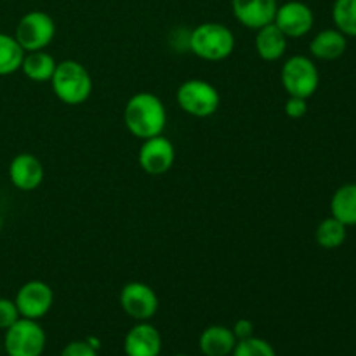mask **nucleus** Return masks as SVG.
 Listing matches in <instances>:
<instances>
[{"mask_svg": "<svg viewBox=\"0 0 356 356\" xmlns=\"http://www.w3.org/2000/svg\"><path fill=\"white\" fill-rule=\"evenodd\" d=\"M124 122L134 138L145 141L163 134L167 125V110L162 99L155 94L138 92L125 104Z\"/></svg>", "mask_w": 356, "mask_h": 356, "instance_id": "obj_1", "label": "nucleus"}, {"mask_svg": "<svg viewBox=\"0 0 356 356\" xmlns=\"http://www.w3.org/2000/svg\"><path fill=\"white\" fill-rule=\"evenodd\" d=\"M51 83L58 99L70 106L86 103L92 94V79L89 70L75 59L58 63Z\"/></svg>", "mask_w": 356, "mask_h": 356, "instance_id": "obj_2", "label": "nucleus"}, {"mask_svg": "<svg viewBox=\"0 0 356 356\" xmlns=\"http://www.w3.org/2000/svg\"><path fill=\"white\" fill-rule=\"evenodd\" d=\"M190 47L195 56L205 61H222L235 51V35L226 24L209 23L198 24L190 33Z\"/></svg>", "mask_w": 356, "mask_h": 356, "instance_id": "obj_3", "label": "nucleus"}, {"mask_svg": "<svg viewBox=\"0 0 356 356\" xmlns=\"http://www.w3.org/2000/svg\"><path fill=\"white\" fill-rule=\"evenodd\" d=\"M282 86L289 96L309 99L318 90L320 73L316 65L308 56H291L284 63L280 72Z\"/></svg>", "mask_w": 356, "mask_h": 356, "instance_id": "obj_4", "label": "nucleus"}, {"mask_svg": "<svg viewBox=\"0 0 356 356\" xmlns=\"http://www.w3.org/2000/svg\"><path fill=\"white\" fill-rule=\"evenodd\" d=\"M176 99L184 113L198 118L214 115L221 104V96H219L218 89L212 83L200 79H190L181 83Z\"/></svg>", "mask_w": 356, "mask_h": 356, "instance_id": "obj_5", "label": "nucleus"}, {"mask_svg": "<svg viewBox=\"0 0 356 356\" xmlns=\"http://www.w3.org/2000/svg\"><path fill=\"white\" fill-rule=\"evenodd\" d=\"M45 343H47V337L38 320L30 318L17 320L6 330V337H3L7 356H42Z\"/></svg>", "mask_w": 356, "mask_h": 356, "instance_id": "obj_6", "label": "nucleus"}, {"mask_svg": "<svg viewBox=\"0 0 356 356\" xmlns=\"http://www.w3.org/2000/svg\"><path fill=\"white\" fill-rule=\"evenodd\" d=\"M56 37V23L44 10H30L19 19L14 38L24 52L44 51Z\"/></svg>", "mask_w": 356, "mask_h": 356, "instance_id": "obj_7", "label": "nucleus"}, {"mask_svg": "<svg viewBox=\"0 0 356 356\" xmlns=\"http://www.w3.org/2000/svg\"><path fill=\"white\" fill-rule=\"evenodd\" d=\"M120 306L136 322H148L159 312V296L143 282H131L120 291Z\"/></svg>", "mask_w": 356, "mask_h": 356, "instance_id": "obj_8", "label": "nucleus"}, {"mask_svg": "<svg viewBox=\"0 0 356 356\" xmlns=\"http://www.w3.org/2000/svg\"><path fill=\"white\" fill-rule=\"evenodd\" d=\"M14 302H16L21 318L40 320L52 309L54 292L45 282L31 280L21 285Z\"/></svg>", "mask_w": 356, "mask_h": 356, "instance_id": "obj_9", "label": "nucleus"}, {"mask_svg": "<svg viewBox=\"0 0 356 356\" xmlns=\"http://www.w3.org/2000/svg\"><path fill=\"white\" fill-rule=\"evenodd\" d=\"M273 23L287 38H302L315 26V13L301 0H289L278 6Z\"/></svg>", "mask_w": 356, "mask_h": 356, "instance_id": "obj_10", "label": "nucleus"}, {"mask_svg": "<svg viewBox=\"0 0 356 356\" xmlns=\"http://www.w3.org/2000/svg\"><path fill=\"white\" fill-rule=\"evenodd\" d=\"M139 165L149 176H162L170 167L174 165L176 160V149L174 145L162 134L155 138L145 139L139 148Z\"/></svg>", "mask_w": 356, "mask_h": 356, "instance_id": "obj_11", "label": "nucleus"}, {"mask_svg": "<svg viewBox=\"0 0 356 356\" xmlns=\"http://www.w3.org/2000/svg\"><path fill=\"white\" fill-rule=\"evenodd\" d=\"M277 9L278 0H232L235 19L250 30H259L273 23Z\"/></svg>", "mask_w": 356, "mask_h": 356, "instance_id": "obj_12", "label": "nucleus"}, {"mask_svg": "<svg viewBox=\"0 0 356 356\" xmlns=\"http://www.w3.org/2000/svg\"><path fill=\"white\" fill-rule=\"evenodd\" d=\"M124 351L127 356H160L162 336L159 329L148 322L136 323L125 336Z\"/></svg>", "mask_w": 356, "mask_h": 356, "instance_id": "obj_13", "label": "nucleus"}, {"mask_svg": "<svg viewBox=\"0 0 356 356\" xmlns=\"http://www.w3.org/2000/svg\"><path fill=\"white\" fill-rule=\"evenodd\" d=\"M10 183L21 191H33L44 181V165L31 153H19L9 165Z\"/></svg>", "mask_w": 356, "mask_h": 356, "instance_id": "obj_14", "label": "nucleus"}, {"mask_svg": "<svg viewBox=\"0 0 356 356\" xmlns=\"http://www.w3.org/2000/svg\"><path fill=\"white\" fill-rule=\"evenodd\" d=\"M348 49V37L337 28H327L318 31L309 42V52L313 58L322 61H336L343 58Z\"/></svg>", "mask_w": 356, "mask_h": 356, "instance_id": "obj_15", "label": "nucleus"}, {"mask_svg": "<svg viewBox=\"0 0 356 356\" xmlns=\"http://www.w3.org/2000/svg\"><path fill=\"white\" fill-rule=\"evenodd\" d=\"M254 45H256V52L261 59H264V61H278L287 52L289 38L282 33L277 24L270 23L256 30Z\"/></svg>", "mask_w": 356, "mask_h": 356, "instance_id": "obj_16", "label": "nucleus"}, {"mask_svg": "<svg viewBox=\"0 0 356 356\" xmlns=\"http://www.w3.org/2000/svg\"><path fill=\"white\" fill-rule=\"evenodd\" d=\"M236 337L229 327L211 325L198 337V348L204 356H229L235 350Z\"/></svg>", "mask_w": 356, "mask_h": 356, "instance_id": "obj_17", "label": "nucleus"}, {"mask_svg": "<svg viewBox=\"0 0 356 356\" xmlns=\"http://www.w3.org/2000/svg\"><path fill=\"white\" fill-rule=\"evenodd\" d=\"M330 216L344 226H356V183L337 188L330 198Z\"/></svg>", "mask_w": 356, "mask_h": 356, "instance_id": "obj_18", "label": "nucleus"}, {"mask_svg": "<svg viewBox=\"0 0 356 356\" xmlns=\"http://www.w3.org/2000/svg\"><path fill=\"white\" fill-rule=\"evenodd\" d=\"M56 66H58V63L49 52L33 51L24 54L23 63H21V72L33 82H51Z\"/></svg>", "mask_w": 356, "mask_h": 356, "instance_id": "obj_19", "label": "nucleus"}, {"mask_svg": "<svg viewBox=\"0 0 356 356\" xmlns=\"http://www.w3.org/2000/svg\"><path fill=\"white\" fill-rule=\"evenodd\" d=\"M348 238V226H344L343 222L337 221L336 218H325L323 221H320V225L316 226L315 232V240L322 249L325 250H334L339 249Z\"/></svg>", "mask_w": 356, "mask_h": 356, "instance_id": "obj_20", "label": "nucleus"}, {"mask_svg": "<svg viewBox=\"0 0 356 356\" xmlns=\"http://www.w3.org/2000/svg\"><path fill=\"white\" fill-rule=\"evenodd\" d=\"M24 51L14 37L7 33H0V76L21 70Z\"/></svg>", "mask_w": 356, "mask_h": 356, "instance_id": "obj_21", "label": "nucleus"}, {"mask_svg": "<svg viewBox=\"0 0 356 356\" xmlns=\"http://www.w3.org/2000/svg\"><path fill=\"white\" fill-rule=\"evenodd\" d=\"M332 21L346 37H356V0H334Z\"/></svg>", "mask_w": 356, "mask_h": 356, "instance_id": "obj_22", "label": "nucleus"}, {"mask_svg": "<svg viewBox=\"0 0 356 356\" xmlns=\"http://www.w3.org/2000/svg\"><path fill=\"white\" fill-rule=\"evenodd\" d=\"M232 356H277V351L268 341L252 336L236 341Z\"/></svg>", "mask_w": 356, "mask_h": 356, "instance_id": "obj_23", "label": "nucleus"}, {"mask_svg": "<svg viewBox=\"0 0 356 356\" xmlns=\"http://www.w3.org/2000/svg\"><path fill=\"white\" fill-rule=\"evenodd\" d=\"M21 318L19 312H17L16 302L10 301V299L0 298V329L7 330L10 325L17 322Z\"/></svg>", "mask_w": 356, "mask_h": 356, "instance_id": "obj_24", "label": "nucleus"}, {"mask_svg": "<svg viewBox=\"0 0 356 356\" xmlns=\"http://www.w3.org/2000/svg\"><path fill=\"white\" fill-rule=\"evenodd\" d=\"M284 111L289 118H302L308 113V99L298 96H289V99L285 101Z\"/></svg>", "mask_w": 356, "mask_h": 356, "instance_id": "obj_25", "label": "nucleus"}, {"mask_svg": "<svg viewBox=\"0 0 356 356\" xmlns=\"http://www.w3.org/2000/svg\"><path fill=\"white\" fill-rule=\"evenodd\" d=\"M59 356H97V350L90 346L89 341H73L63 348Z\"/></svg>", "mask_w": 356, "mask_h": 356, "instance_id": "obj_26", "label": "nucleus"}, {"mask_svg": "<svg viewBox=\"0 0 356 356\" xmlns=\"http://www.w3.org/2000/svg\"><path fill=\"white\" fill-rule=\"evenodd\" d=\"M232 330H233V334H235L236 341L247 339V337L254 336V323L247 318H240V320H236Z\"/></svg>", "mask_w": 356, "mask_h": 356, "instance_id": "obj_27", "label": "nucleus"}, {"mask_svg": "<svg viewBox=\"0 0 356 356\" xmlns=\"http://www.w3.org/2000/svg\"><path fill=\"white\" fill-rule=\"evenodd\" d=\"M0 226H2V216H0Z\"/></svg>", "mask_w": 356, "mask_h": 356, "instance_id": "obj_28", "label": "nucleus"}, {"mask_svg": "<svg viewBox=\"0 0 356 356\" xmlns=\"http://www.w3.org/2000/svg\"><path fill=\"white\" fill-rule=\"evenodd\" d=\"M174 356H188V355H174Z\"/></svg>", "mask_w": 356, "mask_h": 356, "instance_id": "obj_29", "label": "nucleus"}]
</instances>
